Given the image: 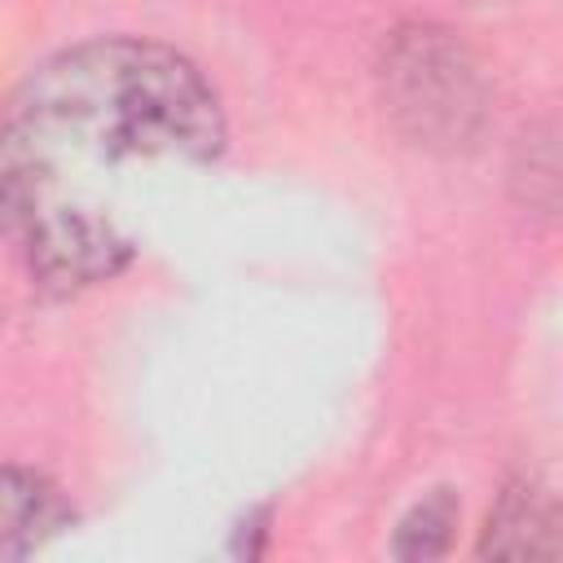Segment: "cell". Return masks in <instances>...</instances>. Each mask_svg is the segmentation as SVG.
<instances>
[{"instance_id": "6da1fadb", "label": "cell", "mask_w": 563, "mask_h": 563, "mask_svg": "<svg viewBox=\"0 0 563 563\" xmlns=\"http://www.w3.org/2000/svg\"><path fill=\"white\" fill-rule=\"evenodd\" d=\"M229 141L211 79L158 40L101 35L40 62L0 106V233L141 163L198 167Z\"/></svg>"}, {"instance_id": "7a4b0ae2", "label": "cell", "mask_w": 563, "mask_h": 563, "mask_svg": "<svg viewBox=\"0 0 563 563\" xmlns=\"http://www.w3.org/2000/svg\"><path fill=\"white\" fill-rule=\"evenodd\" d=\"M378 101L387 123L427 154H471L493 119V88L471 53L440 22H400L378 48Z\"/></svg>"}, {"instance_id": "3957f363", "label": "cell", "mask_w": 563, "mask_h": 563, "mask_svg": "<svg viewBox=\"0 0 563 563\" xmlns=\"http://www.w3.org/2000/svg\"><path fill=\"white\" fill-rule=\"evenodd\" d=\"M70 528L75 506L48 475L0 466V563L31 559Z\"/></svg>"}, {"instance_id": "277c9868", "label": "cell", "mask_w": 563, "mask_h": 563, "mask_svg": "<svg viewBox=\"0 0 563 563\" xmlns=\"http://www.w3.org/2000/svg\"><path fill=\"white\" fill-rule=\"evenodd\" d=\"M479 559H554L559 554V506L537 479H510L488 510L479 532Z\"/></svg>"}, {"instance_id": "5b68a950", "label": "cell", "mask_w": 563, "mask_h": 563, "mask_svg": "<svg viewBox=\"0 0 563 563\" xmlns=\"http://www.w3.org/2000/svg\"><path fill=\"white\" fill-rule=\"evenodd\" d=\"M462 519V506H457V493L453 488H431L422 493L405 519L396 523V537H391V559H440L449 554L453 545V528Z\"/></svg>"}, {"instance_id": "8992f818", "label": "cell", "mask_w": 563, "mask_h": 563, "mask_svg": "<svg viewBox=\"0 0 563 563\" xmlns=\"http://www.w3.org/2000/svg\"><path fill=\"white\" fill-rule=\"evenodd\" d=\"M523 141L528 145L519 154L528 163L515 176L528 180V207L541 211V216H554V202H559V150H554V132L541 128V132H528Z\"/></svg>"}, {"instance_id": "52a82bcc", "label": "cell", "mask_w": 563, "mask_h": 563, "mask_svg": "<svg viewBox=\"0 0 563 563\" xmlns=\"http://www.w3.org/2000/svg\"><path fill=\"white\" fill-rule=\"evenodd\" d=\"M264 537H268V506L251 510V515L238 523V532H233V554H238V559H260V554H264Z\"/></svg>"}, {"instance_id": "ba28073f", "label": "cell", "mask_w": 563, "mask_h": 563, "mask_svg": "<svg viewBox=\"0 0 563 563\" xmlns=\"http://www.w3.org/2000/svg\"><path fill=\"white\" fill-rule=\"evenodd\" d=\"M462 4H497V0H462Z\"/></svg>"}]
</instances>
